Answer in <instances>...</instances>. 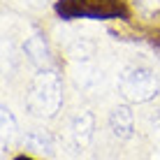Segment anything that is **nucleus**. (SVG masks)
<instances>
[{
  "label": "nucleus",
  "instance_id": "10",
  "mask_svg": "<svg viewBox=\"0 0 160 160\" xmlns=\"http://www.w3.org/2000/svg\"><path fill=\"white\" fill-rule=\"evenodd\" d=\"M16 137V118L7 107H2V144H12Z\"/></svg>",
  "mask_w": 160,
  "mask_h": 160
},
{
  "label": "nucleus",
  "instance_id": "8",
  "mask_svg": "<svg viewBox=\"0 0 160 160\" xmlns=\"http://www.w3.org/2000/svg\"><path fill=\"white\" fill-rule=\"evenodd\" d=\"M23 142L35 153H44V156H53L56 153V137L49 130H30Z\"/></svg>",
  "mask_w": 160,
  "mask_h": 160
},
{
  "label": "nucleus",
  "instance_id": "5",
  "mask_svg": "<svg viewBox=\"0 0 160 160\" xmlns=\"http://www.w3.org/2000/svg\"><path fill=\"white\" fill-rule=\"evenodd\" d=\"M68 132H70V139H72L74 146L86 148L91 144L93 135H95V116H93L88 109H79V112L72 114L68 123Z\"/></svg>",
  "mask_w": 160,
  "mask_h": 160
},
{
  "label": "nucleus",
  "instance_id": "1",
  "mask_svg": "<svg viewBox=\"0 0 160 160\" xmlns=\"http://www.w3.org/2000/svg\"><path fill=\"white\" fill-rule=\"evenodd\" d=\"M63 104V84L53 70H42L30 81L26 93V109L35 118H53Z\"/></svg>",
  "mask_w": 160,
  "mask_h": 160
},
{
  "label": "nucleus",
  "instance_id": "6",
  "mask_svg": "<svg viewBox=\"0 0 160 160\" xmlns=\"http://www.w3.org/2000/svg\"><path fill=\"white\" fill-rule=\"evenodd\" d=\"M72 79L74 84L81 88V91H98L104 84V74L102 70L98 68L93 60H86V63H74L72 68Z\"/></svg>",
  "mask_w": 160,
  "mask_h": 160
},
{
  "label": "nucleus",
  "instance_id": "11",
  "mask_svg": "<svg viewBox=\"0 0 160 160\" xmlns=\"http://www.w3.org/2000/svg\"><path fill=\"white\" fill-rule=\"evenodd\" d=\"M148 139H151L153 153H160V112L148 116Z\"/></svg>",
  "mask_w": 160,
  "mask_h": 160
},
{
  "label": "nucleus",
  "instance_id": "4",
  "mask_svg": "<svg viewBox=\"0 0 160 160\" xmlns=\"http://www.w3.org/2000/svg\"><path fill=\"white\" fill-rule=\"evenodd\" d=\"M63 47H65V51H68V56H70L72 63H86V60L93 58L98 42L93 40L91 32L77 28V30L68 32V37L63 40Z\"/></svg>",
  "mask_w": 160,
  "mask_h": 160
},
{
  "label": "nucleus",
  "instance_id": "7",
  "mask_svg": "<svg viewBox=\"0 0 160 160\" xmlns=\"http://www.w3.org/2000/svg\"><path fill=\"white\" fill-rule=\"evenodd\" d=\"M109 130L118 139H130L135 135V114L128 104H118L109 112Z\"/></svg>",
  "mask_w": 160,
  "mask_h": 160
},
{
  "label": "nucleus",
  "instance_id": "3",
  "mask_svg": "<svg viewBox=\"0 0 160 160\" xmlns=\"http://www.w3.org/2000/svg\"><path fill=\"white\" fill-rule=\"evenodd\" d=\"M58 12L68 19H112L123 14L121 0H60Z\"/></svg>",
  "mask_w": 160,
  "mask_h": 160
},
{
  "label": "nucleus",
  "instance_id": "2",
  "mask_svg": "<svg viewBox=\"0 0 160 160\" xmlns=\"http://www.w3.org/2000/svg\"><path fill=\"white\" fill-rule=\"evenodd\" d=\"M116 88L121 93V98L128 102H148L151 98L158 95V74L151 68L144 65H125L116 77Z\"/></svg>",
  "mask_w": 160,
  "mask_h": 160
},
{
  "label": "nucleus",
  "instance_id": "9",
  "mask_svg": "<svg viewBox=\"0 0 160 160\" xmlns=\"http://www.w3.org/2000/svg\"><path fill=\"white\" fill-rule=\"evenodd\" d=\"M23 53L35 65H47L49 63V49H47V44H44V40L40 35H30L23 42Z\"/></svg>",
  "mask_w": 160,
  "mask_h": 160
}]
</instances>
